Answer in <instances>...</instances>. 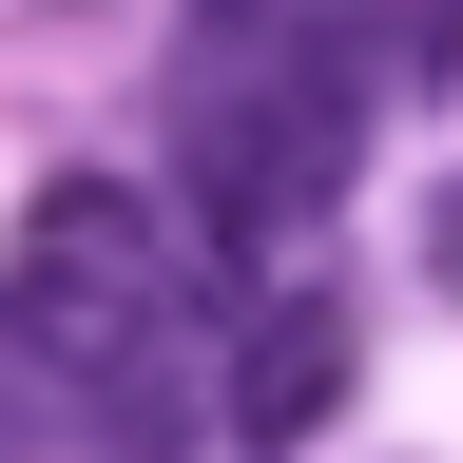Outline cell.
I'll use <instances>...</instances> for the list:
<instances>
[{
    "label": "cell",
    "mask_w": 463,
    "mask_h": 463,
    "mask_svg": "<svg viewBox=\"0 0 463 463\" xmlns=\"http://www.w3.org/2000/svg\"><path fill=\"white\" fill-rule=\"evenodd\" d=\"M0 386L97 405L155 463L194 444V386H174V232H155L136 174H39L20 194V232H0Z\"/></svg>",
    "instance_id": "1"
},
{
    "label": "cell",
    "mask_w": 463,
    "mask_h": 463,
    "mask_svg": "<svg viewBox=\"0 0 463 463\" xmlns=\"http://www.w3.org/2000/svg\"><path fill=\"white\" fill-rule=\"evenodd\" d=\"M367 386V309L347 289H270V328H251V367H232V444L289 463V444H328V405Z\"/></svg>",
    "instance_id": "2"
},
{
    "label": "cell",
    "mask_w": 463,
    "mask_h": 463,
    "mask_svg": "<svg viewBox=\"0 0 463 463\" xmlns=\"http://www.w3.org/2000/svg\"><path fill=\"white\" fill-rule=\"evenodd\" d=\"M425 251H444V289H463V174H444V213H425Z\"/></svg>",
    "instance_id": "3"
},
{
    "label": "cell",
    "mask_w": 463,
    "mask_h": 463,
    "mask_svg": "<svg viewBox=\"0 0 463 463\" xmlns=\"http://www.w3.org/2000/svg\"><path fill=\"white\" fill-rule=\"evenodd\" d=\"M425 58H444V78H463V0H425Z\"/></svg>",
    "instance_id": "4"
}]
</instances>
